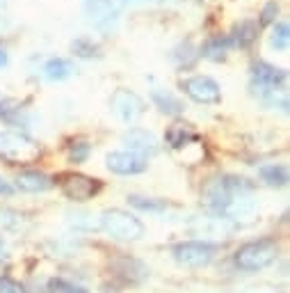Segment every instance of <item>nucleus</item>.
<instances>
[{
    "label": "nucleus",
    "instance_id": "nucleus-1",
    "mask_svg": "<svg viewBox=\"0 0 290 293\" xmlns=\"http://www.w3.org/2000/svg\"><path fill=\"white\" fill-rule=\"evenodd\" d=\"M41 154L39 144L21 131H0V156L10 163H32Z\"/></svg>",
    "mask_w": 290,
    "mask_h": 293
},
{
    "label": "nucleus",
    "instance_id": "nucleus-2",
    "mask_svg": "<svg viewBox=\"0 0 290 293\" xmlns=\"http://www.w3.org/2000/svg\"><path fill=\"white\" fill-rule=\"evenodd\" d=\"M279 257V248L272 241H254V243L242 245L236 252V266L242 270H261L276 261Z\"/></svg>",
    "mask_w": 290,
    "mask_h": 293
},
{
    "label": "nucleus",
    "instance_id": "nucleus-3",
    "mask_svg": "<svg viewBox=\"0 0 290 293\" xmlns=\"http://www.w3.org/2000/svg\"><path fill=\"white\" fill-rule=\"evenodd\" d=\"M101 227L121 241H137L144 236V224L139 222L135 215L126 213L121 209H110L101 215Z\"/></svg>",
    "mask_w": 290,
    "mask_h": 293
},
{
    "label": "nucleus",
    "instance_id": "nucleus-4",
    "mask_svg": "<svg viewBox=\"0 0 290 293\" xmlns=\"http://www.w3.org/2000/svg\"><path fill=\"white\" fill-rule=\"evenodd\" d=\"M217 245L203 241H187L174 248V259L185 268H203L215 259Z\"/></svg>",
    "mask_w": 290,
    "mask_h": 293
},
{
    "label": "nucleus",
    "instance_id": "nucleus-5",
    "mask_svg": "<svg viewBox=\"0 0 290 293\" xmlns=\"http://www.w3.org/2000/svg\"><path fill=\"white\" fill-rule=\"evenodd\" d=\"M181 90L197 103H220L222 101L220 85L208 76H192V78L181 80Z\"/></svg>",
    "mask_w": 290,
    "mask_h": 293
},
{
    "label": "nucleus",
    "instance_id": "nucleus-6",
    "mask_svg": "<svg viewBox=\"0 0 290 293\" xmlns=\"http://www.w3.org/2000/svg\"><path fill=\"white\" fill-rule=\"evenodd\" d=\"M112 112L126 124H135L144 114V101L130 90H117L110 99Z\"/></svg>",
    "mask_w": 290,
    "mask_h": 293
},
{
    "label": "nucleus",
    "instance_id": "nucleus-7",
    "mask_svg": "<svg viewBox=\"0 0 290 293\" xmlns=\"http://www.w3.org/2000/svg\"><path fill=\"white\" fill-rule=\"evenodd\" d=\"M85 12H87L89 23L101 32H110L117 25V10L112 0H89Z\"/></svg>",
    "mask_w": 290,
    "mask_h": 293
},
{
    "label": "nucleus",
    "instance_id": "nucleus-8",
    "mask_svg": "<svg viewBox=\"0 0 290 293\" xmlns=\"http://www.w3.org/2000/svg\"><path fill=\"white\" fill-rule=\"evenodd\" d=\"M105 163L108 169L114 174H139L147 169V158L137 156L133 151H112V154L105 156Z\"/></svg>",
    "mask_w": 290,
    "mask_h": 293
},
{
    "label": "nucleus",
    "instance_id": "nucleus-9",
    "mask_svg": "<svg viewBox=\"0 0 290 293\" xmlns=\"http://www.w3.org/2000/svg\"><path fill=\"white\" fill-rule=\"evenodd\" d=\"M62 190L74 202H87V199H92L101 190V184L89 179V177H83V174H71V177L64 179Z\"/></svg>",
    "mask_w": 290,
    "mask_h": 293
},
{
    "label": "nucleus",
    "instance_id": "nucleus-10",
    "mask_svg": "<svg viewBox=\"0 0 290 293\" xmlns=\"http://www.w3.org/2000/svg\"><path fill=\"white\" fill-rule=\"evenodd\" d=\"M123 144L128 151H133L137 156H149L158 151V138L147 129H130L123 133Z\"/></svg>",
    "mask_w": 290,
    "mask_h": 293
},
{
    "label": "nucleus",
    "instance_id": "nucleus-11",
    "mask_svg": "<svg viewBox=\"0 0 290 293\" xmlns=\"http://www.w3.org/2000/svg\"><path fill=\"white\" fill-rule=\"evenodd\" d=\"M53 186L50 177H46L44 172H35V169H28V172H21L16 177V188L23 190V193H44Z\"/></svg>",
    "mask_w": 290,
    "mask_h": 293
},
{
    "label": "nucleus",
    "instance_id": "nucleus-12",
    "mask_svg": "<svg viewBox=\"0 0 290 293\" xmlns=\"http://www.w3.org/2000/svg\"><path fill=\"white\" fill-rule=\"evenodd\" d=\"M74 71H76V67H74L71 60H66V57H50V60H46L41 74H44L46 80L57 83V80H66Z\"/></svg>",
    "mask_w": 290,
    "mask_h": 293
},
{
    "label": "nucleus",
    "instance_id": "nucleus-13",
    "mask_svg": "<svg viewBox=\"0 0 290 293\" xmlns=\"http://www.w3.org/2000/svg\"><path fill=\"white\" fill-rule=\"evenodd\" d=\"M151 99H153V103H156L158 108H160V112L181 114L183 110H185L183 101L178 99V96H174L172 92H167V90H153V92H151Z\"/></svg>",
    "mask_w": 290,
    "mask_h": 293
},
{
    "label": "nucleus",
    "instance_id": "nucleus-14",
    "mask_svg": "<svg viewBox=\"0 0 290 293\" xmlns=\"http://www.w3.org/2000/svg\"><path fill=\"white\" fill-rule=\"evenodd\" d=\"M256 35H258V25H256L254 21H240V23L236 25V30H233L229 37H231L233 46L245 48V46H249L251 41L256 39Z\"/></svg>",
    "mask_w": 290,
    "mask_h": 293
},
{
    "label": "nucleus",
    "instance_id": "nucleus-15",
    "mask_svg": "<svg viewBox=\"0 0 290 293\" xmlns=\"http://www.w3.org/2000/svg\"><path fill=\"white\" fill-rule=\"evenodd\" d=\"M231 46H233V41H231V37H229V35L212 37V39L201 48V55H203V57H208V60H222V57H227V53H229Z\"/></svg>",
    "mask_w": 290,
    "mask_h": 293
},
{
    "label": "nucleus",
    "instance_id": "nucleus-16",
    "mask_svg": "<svg viewBox=\"0 0 290 293\" xmlns=\"http://www.w3.org/2000/svg\"><path fill=\"white\" fill-rule=\"evenodd\" d=\"M190 140H194V133H192L190 124H183V122H176V124L169 126L167 131V142L172 144L174 149H178V147H183V144H187Z\"/></svg>",
    "mask_w": 290,
    "mask_h": 293
},
{
    "label": "nucleus",
    "instance_id": "nucleus-17",
    "mask_svg": "<svg viewBox=\"0 0 290 293\" xmlns=\"http://www.w3.org/2000/svg\"><path fill=\"white\" fill-rule=\"evenodd\" d=\"M261 177L267 186H285V181H288V169L283 165L272 163V165L261 167Z\"/></svg>",
    "mask_w": 290,
    "mask_h": 293
},
{
    "label": "nucleus",
    "instance_id": "nucleus-18",
    "mask_svg": "<svg viewBox=\"0 0 290 293\" xmlns=\"http://www.w3.org/2000/svg\"><path fill=\"white\" fill-rule=\"evenodd\" d=\"M288 41H290V28H288V23H274L272 35H270L272 48L285 50V48H288Z\"/></svg>",
    "mask_w": 290,
    "mask_h": 293
},
{
    "label": "nucleus",
    "instance_id": "nucleus-19",
    "mask_svg": "<svg viewBox=\"0 0 290 293\" xmlns=\"http://www.w3.org/2000/svg\"><path fill=\"white\" fill-rule=\"evenodd\" d=\"M71 50H74L78 57H94V55H99V46L94 44V39L89 37H80L71 44Z\"/></svg>",
    "mask_w": 290,
    "mask_h": 293
},
{
    "label": "nucleus",
    "instance_id": "nucleus-20",
    "mask_svg": "<svg viewBox=\"0 0 290 293\" xmlns=\"http://www.w3.org/2000/svg\"><path fill=\"white\" fill-rule=\"evenodd\" d=\"M128 202L133 204V206H137V209H142V211H160V209L167 206L163 199H149V197H139V195H130Z\"/></svg>",
    "mask_w": 290,
    "mask_h": 293
},
{
    "label": "nucleus",
    "instance_id": "nucleus-21",
    "mask_svg": "<svg viewBox=\"0 0 290 293\" xmlns=\"http://www.w3.org/2000/svg\"><path fill=\"white\" fill-rule=\"evenodd\" d=\"M87 156H89V144L87 142H76L69 151V158L74 160V163H83Z\"/></svg>",
    "mask_w": 290,
    "mask_h": 293
},
{
    "label": "nucleus",
    "instance_id": "nucleus-22",
    "mask_svg": "<svg viewBox=\"0 0 290 293\" xmlns=\"http://www.w3.org/2000/svg\"><path fill=\"white\" fill-rule=\"evenodd\" d=\"M276 14H279V5H276L274 0H272V3H267V5L263 7V12H261V23H272Z\"/></svg>",
    "mask_w": 290,
    "mask_h": 293
},
{
    "label": "nucleus",
    "instance_id": "nucleus-23",
    "mask_svg": "<svg viewBox=\"0 0 290 293\" xmlns=\"http://www.w3.org/2000/svg\"><path fill=\"white\" fill-rule=\"evenodd\" d=\"M0 293H25V291L19 282H14L10 277H3L0 279Z\"/></svg>",
    "mask_w": 290,
    "mask_h": 293
},
{
    "label": "nucleus",
    "instance_id": "nucleus-24",
    "mask_svg": "<svg viewBox=\"0 0 290 293\" xmlns=\"http://www.w3.org/2000/svg\"><path fill=\"white\" fill-rule=\"evenodd\" d=\"M57 286H59V288H62V291H59V293H87V291H83V288H76V286H69V284H62V282H59V284H57Z\"/></svg>",
    "mask_w": 290,
    "mask_h": 293
},
{
    "label": "nucleus",
    "instance_id": "nucleus-25",
    "mask_svg": "<svg viewBox=\"0 0 290 293\" xmlns=\"http://www.w3.org/2000/svg\"><path fill=\"white\" fill-rule=\"evenodd\" d=\"M0 195H12V186L3 177H0Z\"/></svg>",
    "mask_w": 290,
    "mask_h": 293
},
{
    "label": "nucleus",
    "instance_id": "nucleus-26",
    "mask_svg": "<svg viewBox=\"0 0 290 293\" xmlns=\"http://www.w3.org/2000/svg\"><path fill=\"white\" fill-rule=\"evenodd\" d=\"M5 65H7V50L0 46V69H3Z\"/></svg>",
    "mask_w": 290,
    "mask_h": 293
},
{
    "label": "nucleus",
    "instance_id": "nucleus-27",
    "mask_svg": "<svg viewBox=\"0 0 290 293\" xmlns=\"http://www.w3.org/2000/svg\"><path fill=\"white\" fill-rule=\"evenodd\" d=\"M5 257V243H3V239H0V259Z\"/></svg>",
    "mask_w": 290,
    "mask_h": 293
},
{
    "label": "nucleus",
    "instance_id": "nucleus-28",
    "mask_svg": "<svg viewBox=\"0 0 290 293\" xmlns=\"http://www.w3.org/2000/svg\"><path fill=\"white\" fill-rule=\"evenodd\" d=\"M5 3H7V0H0V7H3V5H5Z\"/></svg>",
    "mask_w": 290,
    "mask_h": 293
}]
</instances>
